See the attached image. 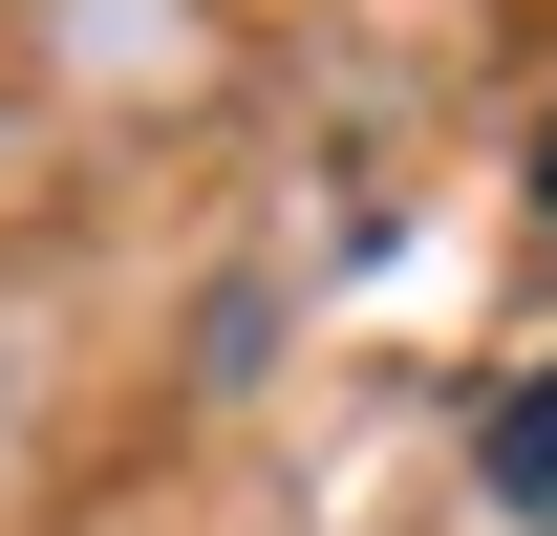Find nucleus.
Returning a JSON list of instances; mask_svg holds the SVG:
<instances>
[{"label": "nucleus", "mask_w": 557, "mask_h": 536, "mask_svg": "<svg viewBox=\"0 0 557 536\" xmlns=\"http://www.w3.org/2000/svg\"><path fill=\"white\" fill-rule=\"evenodd\" d=\"M493 515H515V536H557V365L493 407Z\"/></svg>", "instance_id": "1"}, {"label": "nucleus", "mask_w": 557, "mask_h": 536, "mask_svg": "<svg viewBox=\"0 0 557 536\" xmlns=\"http://www.w3.org/2000/svg\"><path fill=\"white\" fill-rule=\"evenodd\" d=\"M536 215H557V108H536Z\"/></svg>", "instance_id": "2"}]
</instances>
